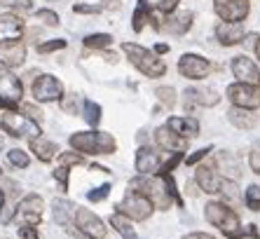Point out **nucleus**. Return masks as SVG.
<instances>
[{"label":"nucleus","mask_w":260,"mask_h":239,"mask_svg":"<svg viewBox=\"0 0 260 239\" xmlns=\"http://www.w3.org/2000/svg\"><path fill=\"white\" fill-rule=\"evenodd\" d=\"M68 143L75 153H87V155H113L117 148L115 138L106 132H75Z\"/></svg>","instance_id":"obj_1"},{"label":"nucleus","mask_w":260,"mask_h":239,"mask_svg":"<svg viewBox=\"0 0 260 239\" xmlns=\"http://www.w3.org/2000/svg\"><path fill=\"white\" fill-rule=\"evenodd\" d=\"M204 216L206 221L211 223V225H216L220 232L225 234V237L230 239H237L242 237L244 230H242V223H239V216L235 214V211L228 206V204L223 202H209L204 209Z\"/></svg>","instance_id":"obj_2"},{"label":"nucleus","mask_w":260,"mask_h":239,"mask_svg":"<svg viewBox=\"0 0 260 239\" xmlns=\"http://www.w3.org/2000/svg\"><path fill=\"white\" fill-rule=\"evenodd\" d=\"M122 52L129 56L134 68H139L143 75L148 78H162L164 73H167V66H164V61L159 59L155 52L150 49L141 47V45H134V42H124L122 45Z\"/></svg>","instance_id":"obj_3"},{"label":"nucleus","mask_w":260,"mask_h":239,"mask_svg":"<svg viewBox=\"0 0 260 239\" xmlns=\"http://www.w3.org/2000/svg\"><path fill=\"white\" fill-rule=\"evenodd\" d=\"M129 190H136L141 195H145L152 202V206H159V209H169L171 204V195L167 190L164 178H143V176H139V178H134L129 183Z\"/></svg>","instance_id":"obj_4"},{"label":"nucleus","mask_w":260,"mask_h":239,"mask_svg":"<svg viewBox=\"0 0 260 239\" xmlns=\"http://www.w3.org/2000/svg\"><path fill=\"white\" fill-rule=\"evenodd\" d=\"M0 129L14 138H36L43 134L40 132V125L33 122L28 115H19V113H12V110L0 115Z\"/></svg>","instance_id":"obj_5"},{"label":"nucleus","mask_w":260,"mask_h":239,"mask_svg":"<svg viewBox=\"0 0 260 239\" xmlns=\"http://www.w3.org/2000/svg\"><path fill=\"white\" fill-rule=\"evenodd\" d=\"M117 211L122 216H127L129 221H148L152 214V202L141 192L129 190L124 195V199L117 204Z\"/></svg>","instance_id":"obj_6"},{"label":"nucleus","mask_w":260,"mask_h":239,"mask_svg":"<svg viewBox=\"0 0 260 239\" xmlns=\"http://www.w3.org/2000/svg\"><path fill=\"white\" fill-rule=\"evenodd\" d=\"M43 209H45L43 197L26 195V197L17 204L14 218H17V223H21V225H38V223L43 221Z\"/></svg>","instance_id":"obj_7"},{"label":"nucleus","mask_w":260,"mask_h":239,"mask_svg":"<svg viewBox=\"0 0 260 239\" xmlns=\"http://www.w3.org/2000/svg\"><path fill=\"white\" fill-rule=\"evenodd\" d=\"M228 99L235 103V108H244V110H253L260 106V89L255 84H244L235 82L228 87Z\"/></svg>","instance_id":"obj_8"},{"label":"nucleus","mask_w":260,"mask_h":239,"mask_svg":"<svg viewBox=\"0 0 260 239\" xmlns=\"http://www.w3.org/2000/svg\"><path fill=\"white\" fill-rule=\"evenodd\" d=\"M33 96H36V101L40 103H52V101H59V99H63V84H61L59 78H54V75H40V78L33 82Z\"/></svg>","instance_id":"obj_9"},{"label":"nucleus","mask_w":260,"mask_h":239,"mask_svg":"<svg viewBox=\"0 0 260 239\" xmlns=\"http://www.w3.org/2000/svg\"><path fill=\"white\" fill-rule=\"evenodd\" d=\"M178 73L188 80H202L211 73V64L200 54H183L178 59Z\"/></svg>","instance_id":"obj_10"},{"label":"nucleus","mask_w":260,"mask_h":239,"mask_svg":"<svg viewBox=\"0 0 260 239\" xmlns=\"http://www.w3.org/2000/svg\"><path fill=\"white\" fill-rule=\"evenodd\" d=\"M73 225H78L80 227L78 232L89 239H103L106 232H108L99 216H94L89 209H80V206H78V214H75V223Z\"/></svg>","instance_id":"obj_11"},{"label":"nucleus","mask_w":260,"mask_h":239,"mask_svg":"<svg viewBox=\"0 0 260 239\" xmlns=\"http://www.w3.org/2000/svg\"><path fill=\"white\" fill-rule=\"evenodd\" d=\"M213 10L223 21H230V24H242L248 17L246 0H213Z\"/></svg>","instance_id":"obj_12"},{"label":"nucleus","mask_w":260,"mask_h":239,"mask_svg":"<svg viewBox=\"0 0 260 239\" xmlns=\"http://www.w3.org/2000/svg\"><path fill=\"white\" fill-rule=\"evenodd\" d=\"M24 96V87H21V80L14 75L10 68H3L0 66V99L12 106H19Z\"/></svg>","instance_id":"obj_13"},{"label":"nucleus","mask_w":260,"mask_h":239,"mask_svg":"<svg viewBox=\"0 0 260 239\" xmlns=\"http://www.w3.org/2000/svg\"><path fill=\"white\" fill-rule=\"evenodd\" d=\"M26 61V45L21 40H5L0 42V66L14 68Z\"/></svg>","instance_id":"obj_14"},{"label":"nucleus","mask_w":260,"mask_h":239,"mask_svg":"<svg viewBox=\"0 0 260 239\" xmlns=\"http://www.w3.org/2000/svg\"><path fill=\"white\" fill-rule=\"evenodd\" d=\"M232 73H235V78L244 84H258L260 82L258 66L253 64V59H248V56H244V54L232 59Z\"/></svg>","instance_id":"obj_15"},{"label":"nucleus","mask_w":260,"mask_h":239,"mask_svg":"<svg viewBox=\"0 0 260 239\" xmlns=\"http://www.w3.org/2000/svg\"><path fill=\"white\" fill-rule=\"evenodd\" d=\"M162 167V157L155 148H148V145H141L139 153H136V171L141 176H150L157 169Z\"/></svg>","instance_id":"obj_16"},{"label":"nucleus","mask_w":260,"mask_h":239,"mask_svg":"<svg viewBox=\"0 0 260 239\" xmlns=\"http://www.w3.org/2000/svg\"><path fill=\"white\" fill-rule=\"evenodd\" d=\"M21 36H24V21L12 12L0 14V42L21 40Z\"/></svg>","instance_id":"obj_17"},{"label":"nucleus","mask_w":260,"mask_h":239,"mask_svg":"<svg viewBox=\"0 0 260 239\" xmlns=\"http://www.w3.org/2000/svg\"><path fill=\"white\" fill-rule=\"evenodd\" d=\"M244 26L242 24H230V21H220L216 26V38L220 45L230 47V45H239L244 40Z\"/></svg>","instance_id":"obj_18"},{"label":"nucleus","mask_w":260,"mask_h":239,"mask_svg":"<svg viewBox=\"0 0 260 239\" xmlns=\"http://www.w3.org/2000/svg\"><path fill=\"white\" fill-rule=\"evenodd\" d=\"M155 141H157L159 148L169 150V153H183V150H185V145H188V141H185V138H181L178 134H174L167 125L159 127L157 132H155Z\"/></svg>","instance_id":"obj_19"},{"label":"nucleus","mask_w":260,"mask_h":239,"mask_svg":"<svg viewBox=\"0 0 260 239\" xmlns=\"http://www.w3.org/2000/svg\"><path fill=\"white\" fill-rule=\"evenodd\" d=\"M54 221L63 227H73L75 223V214H78V206L71 199H54Z\"/></svg>","instance_id":"obj_20"},{"label":"nucleus","mask_w":260,"mask_h":239,"mask_svg":"<svg viewBox=\"0 0 260 239\" xmlns=\"http://www.w3.org/2000/svg\"><path fill=\"white\" fill-rule=\"evenodd\" d=\"M30 153H33L40 162H52L56 155H59V145H56L54 141L36 136V138H30Z\"/></svg>","instance_id":"obj_21"},{"label":"nucleus","mask_w":260,"mask_h":239,"mask_svg":"<svg viewBox=\"0 0 260 239\" xmlns=\"http://www.w3.org/2000/svg\"><path fill=\"white\" fill-rule=\"evenodd\" d=\"M164 21H167V24L159 26L162 31H169V33H174V36H183V33H188V28L192 26V12L169 14Z\"/></svg>","instance_id":"obj_22"},{"label":"nucleus","mask_w":260,"mask_h":239,"mask_svg":"<svg viewBox=\"0 0 260 239\" xmlns=\"http://www.w3.org/2000/svg\"><path fill=\"white\" fill-rule=\"evenodd\" d=\"M167 127H169L174 134H178L181 138H190V136H197V134H200V122L194 117H171L169 122H167Z\"/></svg>","instance_id":"obj_23"},{"label":"nucleus","mask_w":260,"mask_h":239,"mask_svg":"<svg viewBox=\"0 0 260 239\" xmlns=\"http://www.w3.org/2000/svg\"><path fill=\"white\" fill-rule=\"evenodd\" d=\"M197 186H200L204 192H209V195H216V192H220L223 178H220L213 169L200 167V169H197Z\"/></svg>","instance_id":"obj_24"},{"label":"nucleus","mask_w":260,"mask_h":239,"mask_svg":"<svg viewBox=\"0 0 260 239\" xmlns=\"http://www.w3.org/2000/svg\"><path fill=\"white\" fill-rule=\"evenodd\" d=\"M185 101L188 103H197V106H218V101H220V96L216 94L213 89H200V87H190V89H185Z\"/></svg>","instance_id":"obj_25"},{"label":"nucleus","mask_w":260,"mask_h":239,"mask_svg":"<svg viewBox=\"0 0 260 239\" xmlns=\"http://www.w3.org/2000/svg\"><path fill=\"white\" fill-rule=\"evenodd\" d=\"M216 164L218 169H223V173L228 176V181H235L239 178V162H237V157L232 155V153H218L216 157Z\"/></svg>","instance_id":"obj_26"},{"label":"nucleus","mask_w":260,"mask_h":239,"mask_svg":"<svg viewBox=\"0 0 260 239\" xmlns=\"http://www.w3.org/2000/svg\"><path fill=\"white\" fill-rule=\"evenodd\" d=\"M228 120H230L235 127L239 129H251L255 125V117L251 110H244V108H232L230 113H228Z\"/></svg>","instance_id":"obj_27"},{"label":"nucleus","mask_w":260,"mask_h":239,"mask_svg":"<svg viewBox=\"0 0 260 239\" xmlns=\"http://www.w3.org/2000/svg\"><path fill=\"white\" fill-rule=\"evenodd\" d=\"M145 21H150V5H148V0H139V5H136L134 17H132V28L136 31V33H141Z\"/></svg>","instance_id":"obj_28"},{"label":"nucleus","mask_w":260,"mask_h":239,"mask_svg":"<svg viewBox=\"0 0 260 239\" xmlns=\"http://www.w3.org/2000/svg\"><path fill=\"white\" fill-rule=\"evenodd\" d=\"M110 225L115 227V230H117V232H120L124 239L134 237V225H132V221H129L127 216H122L120 211H117V214H113V216H110Z\"/></svg>","instance_id":"obj_29"},{"label":"nucleus","mask_w":260,"mask_h":239,"mask_svg":"<svg viewBox=\"0 0 260 239\" xmlns=\"http://www.w3.org/2000/svg\"><path fill=\"white\" fill-rule=\"evenodd\" d=\"M110 42H113V36H108V33H91V36L85 38V47L103 49V47H108Z\"/></svg>","instance_id":"obj_30"},{"label":"nucleus","mask_w":260,"mask_h":239,"mask_svg":"<svg viewBox=\"0 0 260 239\" xmlns=\"http://www.w3.org/2000/svg\"><path fill=\"white\" fill-rule=\"evenodd\" d=\"M85 120H87V125L96 127L101 122V106L94 101H85Z\"/></svg>","instance_id":"obj_31"},{"label":"nucleus","mask_w":260,"mask_h":239,"mask_svg":"<svg viewBox=\"0 0 260 239\" xmlns=\"http://www.w3.org/2000/svg\"><path fill=\"white\" fill-rule=\"evenodd\" d=\"M7 160H10V164H12V167H17V169H26L28 167V155H26L24 150L21 148H12L10 150V153H7Z\"/></svg>","instance_id":"obj_32"},{"label":"nucleus","mask_w":260,"mask_h":239,"mask_svg":"<svg viewBox=\"0 0 260 239\" xmlns=\"http://www.w3.org/2000/svg\"><path fill=\"white\" fill-rule=\"evenodd\" d=\"M246 206L253 211H260V186H248L246 190Z\"/></svg>","instance_id":"obj_33"},{"label":"nucleus","mask_w":260,"mask_h":239,"mask_svg":"<svg viewBox=\"0 0 260 239\" xmlns=\"http://www.w3.org/2000/svg\"><path fill=\"white\" fill-rule=\"evenodd\" d=\"M0 5L10 7V10H17V12H30L33 10L30 0H0Z\"/></svg>","instance_id":"obj_34"},{"label":"nucleus","mask_w":260,"mask_h":239,"mask_svg":"<svg viewBox=\"0 0 260 239\" xmlns=\"http://www.w3.org/2000/svg\"><path fill=\"white\" fill-rule=\"evenodd\" d=\"M63 47H66V40L56 38V40L40 42V45H38V52H40V54H49V52H56V49H63Z\"/></svg>","instance_id":"obj_35"},{"label":"nucleus","mask_w":260,"mask_h":239,"mask_svg":"<svg viewBox=\"0 0 260 239\" xmlns=\"http://www.w3.org/2000/svg\"><path fill=\"white\" fill-rule=\"evenodd\" d=\"M155 94H157V99L164 103V106L171 108V106L176 103V92H174V87H159Z\"/></svg>","instance_id":"obj_36"},{"label":"nucleus","mask_w":260,"mask_h":239,"mask_svg":"<svg viewBox=\"0 0 260 239\" xmlns=\"http://www.w3.org/2000/svg\"><path fill=\"white\" fill-rule=\"evenodd\" d=\"M68 173L71 171H68V167H63V164H59V167L54 169V181H59V188L63 192L68 190Z\"/></svg>","instance_id":"obj_37"},{"label":"nucleus","mask_w":260,"mask_h":239,"mask_svg":"<svg viewBox=\"0 0 260 239\" xmlns=\"http://www.w3.org/2000/svg\"><path fill=\"white\" fill-rule=\"evenodd\" d=\"M108 192H110V183H103L101 188H96V190L87 192V199H89V202H101V199L108 197Z\"/></svg>","instance_id":"obj_38"},{"label":"nucleus","mask_w":260,"mask_h":239,"mask_svg":"<svg viewBox=\"0 0 260 239\" xmlns=\"http://www.w3.org/2000/svg\"><path fill=\"white\" fill-rule=\"evenodd\" d=\"M38 19L40 21H45L47 26H59V14L56 12H52V10H38Z\"/></svg>","instance_id":"obj_39"},{"label":"nucleus","mask_w":260,"mask_h":239,"mask_svg":"<svg viewBox=\"0 0 260 239\" xmlns=\"http://www.w3.org/2000/svg\"><path fill=\"white\" fill-rule=\"evenodd\" d=\"M19 230V237L21 239H40V234H38V230L33 225H21V227H17Z\"/></svg>","instance_id":"obj_40"},{"label":"nucleus","mask_w":260,"mask_h":239,"mask_svg":"<svg viewBox=\"0 0 260 239\" xmlns=\"http://www.w3.org/2000/svg\"><path fill=\"white\" fill-rule=\"evenodd\" d=\"M61 164H63V167H68V164H82V157L80 155H73V153H61Z\"/></svg>","instance_id":"obj_41"},{"label":"nucleus","mask_w":260,"mask_h":239,"mask_svg":"<svg viewBox=\"0 0 260 239\" xmlns=\"http://www.w3.org/2000/svg\"><path fill=\"white\" fill-rule=\"evenodd\" d=\"M73 12L75 14H99L101 12V7H96V5H75L73 7Z\"/></svg>","instance_id":"obj_42"},{"label":"nucleus","mask_w":260,"mask_h":239,"mask_svg":"<svg viewBox=\"0 0 260 239\" xmlns=\"http://www.w3.org/2000/svg\"><path fill=\"white\" fill-rule=\"evenodd\" d=\"M176 7H178V0H162V3L157 5V10H159L162 14H171Z\"/></svg>","instance_id":"obj_43"},{"label":"nucleus","mask_w":260,"mask_h":239,"mask_svg":"<svg viewBox=\"0 0 260 239\" xmlns=\"http://www.w3.org/2000/svg\"><path fill=\"white\" fill-rule=\"evenodd\" d=\"M24 113H28V117L33 120V122H40V120H43V110L36 108V106H30V103H26L24 106Z\"/></svg>","instance_id":"obj_44"},{"label":"nucleus","mask_w":260,"mask_h":239,"mask_svg":"<svg viewBox=\"0 0 260 239\" xmlns=\"http://www.w3.org/2000/svg\"><path fill=\"white\" fill-rule=\"evenodd\" d=\"M181 153H174V157H171V160L169 162H167V164H164V167H162V171H159V173H162V176H167V173H169V171H174V167H176V164H178V162H181Z\"/></svg>","instance_id":"obj_45"},{"label":"nucleus","mask_w":260,"mask_h":239,"mask_svg":"<svg viewBox=\"0 0 260 239\" xmlns=\"http://www.w3.org/2000/svg\"><path fill=\"white\" fill-rule=\"evenodd\" d=\"M209 153H211V148H202V150H197L194 155H190V157H188V160H185V162H188L190 167H192V164H197V162H200V160H204V157L209 155Z\"/></svg>","instance_id":"obj_46"},{"label":"nucleus","mask_w":260,"mask_h":239,"mask_svg":"<svg viewBox=\"0 0 260 239\" xmlns=\"http://www.w3.org/2000/svg\"><path fill=\"white\" fill-rule=\"evenodd\" d=\"M248 164H251V169H253V171L260 176V150H253V153H251V157H248Z\"/></svg>","instance_id":"obj_47"},{"label":"nucleus","mask_w":260,"mask_h":239,"mask_svg":"<svg viewBox=\"0 0 260 239\" xmlns=\"http://www.w3.org/2000/svg\"><path fill=\"white\" fill-rule=\"evenodd\" d=\"M63 110H66V113H75V110H78V99L71 96V101H63Z\"/></svg>","instance_id":"obj_48"},{"label":"nucleus","mask_w":260,"mask_h":239,"mask_svg":"<svg viewBox=\"0 0 260 239\" xmlns=\"http://www.w3.org/2000/svg\"><path fill=\"white\" fill-rule=\"evenodd\" d=\"M183 239H213L211 234H206V232H190V234H185Z\"/></svg>","instance_id":"obj_49"},{"label":"nucleus","mask_w":260,"mask_h":239,"mask_svg":"<svg viewBox=\"0 0 260 239\" xmlns=\"http://www.w3.org/2000/svg\"><path fill=\"white\" fill-rule=\"evenodd\" d=\"M12 108H17V106H12V103H7L0 99V110H12Z\"/></svg>","instance_id":"obj_50"},{"label":"nucleus","mask_w":260,"mask_h":239,"mask_svg":"<svg viewBox=\"0 0 260 239\" xmlns=\"http://www.w3.org/2000/svg\"><path fill=\"white\" fill-rule=\"evenodd\" d=\"M155 52H157V54L169 52V45H164V42H162V45H157V47H155Z\"/></svg>","instance_id":"obj_51"},{"label":"nucleus","mask_w":260,"mask_h":239,"mask_svg":"<svg viewBox=\"0 0 260 239\" xmlns=\"http://www.w3.org/2000/svg\"><path fill=\"white\" fill-rule=\"evenodd\" d=\"M5 145V136H3V129H0V148Z\"/></svg>","instance_id":"obj_52"},{"label":"nucleus","mask_w":260,"mask_h":239,"mask_svg":"<svg viewBox=\"0 0 260 239\" xmlns=\"http://www.w3.org/2000/svg\"><path fill=\"white\" fill-rule=\"evenodd\" d=\"M3 204H5V195H3V190H0V209H3Z\"/></svg>","instance_id":"obj_53"},{"label":"nucleus","mask_w":260,"mask_h":239,"mask_svg":"<svg viewBox=\"0 0 260 239\" xmlns=\"http://www.w3.org/2000/svg\"><path fill=\"white\" fill-rule=\"evenodd\" d=\"M255 56L260 59V40H258V45H255Z\"/></svg>","instance_id":"obj_54"},{"label":"nucleus","mask_w":260,"mask_h":239,"mask_svg":"<svg viewBox=\"0 0 260 239\" xmlns=\"http://www.w3.org/2000/svg\"><path fill=\"white\" fill-rule=\"evenodd\" d=\"M0 173H3V167H0Z\"/></svg>","instance_id":"obj_55"}]
</instances>
